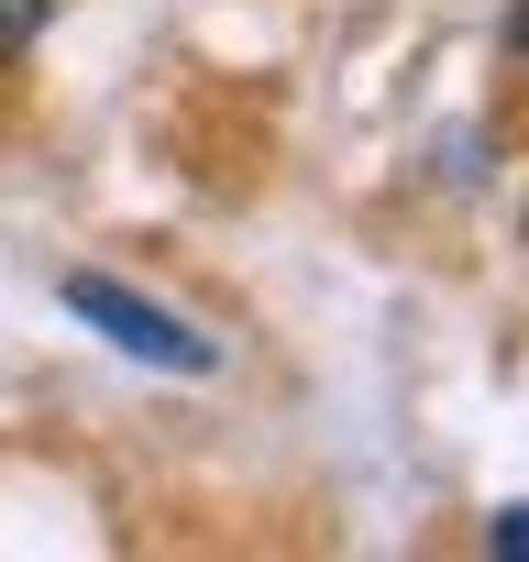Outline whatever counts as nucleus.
I'll return each instance as SVG.
<instances>
[{
	"mask_svg": "<svg viewBox=\"0 0 529 562\" xmlns=\"http://www.w3.org/2000/svg\"><path fill=\"white\" fill-rule=\"evenodd\" d=\"M45 12H56V0H0V67H12V56H34Z\"/></svg>",
	"mask_w": 529,
	"mask_h": 562,
	"instance_id": "2",
	"label": "nucleus"
},
{
	"mask_svg": "<svg viewBox=\"0 0 529 562\" xmlns=\"http://www.w3.org/2000/svg\"><path fill=\"white\" fill-rule=\"evenodd\" d=\"M67 321L89 331V342H111L122 364H144V375H221V342L188 321V310H166V299H144V288H122V276H67Z\"/></svg>",
	"mask_w": 529,
	"mask_h": 562,
	"instance_id": "1",
	"label": "nucleus"
}]
</instances>
